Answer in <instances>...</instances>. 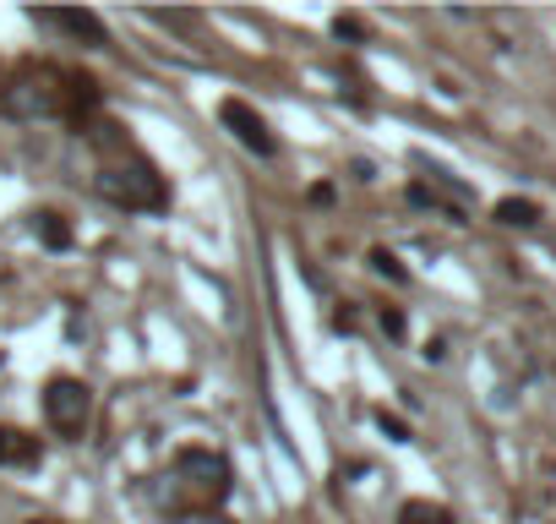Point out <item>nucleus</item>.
Listing matches in <instances>:
<instances>
[{"label": "nucleus", "instance_id": "obj_1", "mask_svg": "<svg viewBox=\"0 0 556 524\" xmlns=\"http://www.w3.org/2000/svg\"><path fill=\"white\" fill-rule=\"evenodd\" d=\"M0 110L12 121H50V115H83L99 110V83L61 72V66H23L7 88H0Z\"/></svg>", "mask_w": 556, "mask_h": 524}, {"label": "nucleus", "instance_id": "obj_2", "mask_svg": "<svg viewBox=\"0 0 556 524\" xmlns=\"http://www.w3.org/2000/svg\"><path fill=\"white\" fill-rule=\"evenodd\" d=\"M99 197L126 208V213H159L169 208V191H164V175L148 164V159H126V164H104L99 170Z\"/></svg>", "mask_w": 556, "mask_h": 524}, {"label": "nucleus", "instance_id": "obj_3", "mask_svg": "<svg viewBox=\"0 0 556 524\" xmlns=\"http://www.w3.org/2000/svg\"><path fill=\"white\" fill-rule=\"evenodd\" d=\"M88 415H93V388L77 383V377H50V388H45V421L61 437H83L88 432Z\"/></svg>", "mask_w": 556, "mask_h": 524}, {"label": "nucleus", "instance_id": "obj_4", "mask_svg": "<svg viewBox=\"0 0 556 524\" xmlns=\"http://www.w3.org/2000/svg\"><path fill=\"white\" fill-rule=\"evenodd\" d=\"M175 481H186V486H197L207 502H224L229 497V459L224 453H207V448H186V453H175Z\"/></svg>", "mask_w": 556, "mask_h": 524}, {"label": "nucleus", "instance_id": "obj_5", "mask_svg": "<svg viewBox=\"0 0 556 524\" xmlns=\"http://www.w3.org/2000/svg\"><path fill=\"white\" fill-rule=\"evenodd\" d=\"M218 121H224V132L245 148V153H256V159H273L278 153V137L267 132V121L251 110V104H240V99H224L218 104Z\"/></svg>", "mask_w": 556, "mask_h": 524}, {"label": "nucleus", "instance_id": "obj_6", "mask_svg": "<svg viewBox=\"0 0 556 524\" xmlns=\"http://www.w3.org/2000/svg\"><path fill=\"white\" fill-rule=\"evenodd\" d=\"M28 17H34V23H45V28H61V34H72V39H88L93 50H104V45H110V34H104V23H99L93 12H50V7L39 12V7H34Z\"/></svg>", "mask_w": 556, "mask_h": 524}, {"label": "nucleus", "instance_id": "obj_7", "mask_svg": "<svg viewBox=\"0 0 556 524\" xmlns=\"http://www.w3.org/2000/svg\"><path fill=\"white\" fill-rule=\"evenodd\" d=\"M399 524H458V519H453V508L415 497V502H404V508H399Z\"/></svg>", "mask_w": 556, "mask_h": 524}, {"label": "nucleus", "instance_id": "obj_8", "mask_svg": "<svg viewBox=\"0 0 556 524\" xmlns=\"http://www.w3.org/2000/svg\"><path fill=\"white\" fill-rule=\"evenodd\" d=\"M540 219V208L529 202V197H502L496 202V224H513V229H529Z\"/></svg>", "mask_w": 556, "mask_h": 524}, {"label": "nucleus", "instance_id": "obj_9", "mask_svg": "<svg viewBox=\"0 0 556 524\" xmlns=\"http://www.w3.org/2000/svg\"><path fill=\"white\" fill-rule=\"evenodd\" d=\"M34 229H39V240H45L50 251H66V246H72V229H66V219H61V213H39V219H34Z\"/></svg>", "mask_w": 556, "mask_h": 524}, {"label": "nucleus", "instance_id": "obj_10", "mask_svg": "<svg viewBox=\"0 0 556 524\" xmlns=\"http://www.w3.org/2000/svg\"><path fill=\"white\" fill-rule=\"evenodd\" d=\"M7 459H39V448H34L23 432H7V426H0V464H7Z\"/></svg>", "mask_w": 556, "mask_h": 524}, {"label": "nucleus", "instance_id": "obj_11", "mask_svg": "<svg viewBox=\"0 0 556 524\" xmlns=\"http://www.w3.org/2000/svg\"><path fill=\"white\" fill-rule=\"evenodd\" d=\"M371 269H377L382 279H393V285H404V279H409V274L399 269V257H393V251H371Z\"/></svg>", "mask_w": 556, "mask_h": 524}, {"label": "nucleus", "instance_id": "obj_12", "mask_svg": "<svg viewBox=\"0 0 556 524\" xmlns=\"http://www.w3.org/2000/svg\"><path fill=\"white\" fill-rule=\"evenodd\" d=\"M377 426H382V432H388L393 442H409V426H404L399 415H388V410H377Z\"/></svg>", "mask_w": 556, "mask_h": 524}, {"label": "nucleus", "instance_id": "obj_13", "mask_svg": "<svg viewBox=\"0 0 556 524\" xmlns=\"http://www.w3.org/2000/svg\"><path fill=\"white\" fill-rule=\"evenodd\" d=\"M153 23H164V28H191L197 12H153Z\"/></svg>", "mask_w": 556, "mask_h": 524}, {"label": "nucleus", "instance_id": "obj_14", "mask_svg": "<svg viewBox=\"0 0 556 524\" xmlns=\"http://www.w3.org/2000/svg\"><path fill=\"white\" fill-rule=\"evenodd\" d=\"M333 34H339V39H361V23H355V17H339Z\"/></svg>", "mask_w": 556, "mask_h": 524}, {"label": "nucleus", "instance_id": "obj_15", "mask_svg": "<svg viewBox=\"0 0 556 524\" xmlns=\"http://www.w3.org/2000/svg\"><path fill=\"white\" fill-rule=\"evenodd\" d=\"M382 334L399 339V334H404V317H399V312H382Z\"/></svg>", "mask_w": 556, "mask_h": 524}, {"label": "nucleus", "instance_id": "obj_16", "mask_svg": "<svg viewBox=\"0 0 556 524\" xmlns=\"http://www.w3.org/2000/svg\"><path fill=\"white\" fill-rule=\"evenodd\" d=\"M207 524H229V519H207Z\"/></svg>", "mask_w": 556, "mask_h": 524}, {"label": "nucleus", "instance_id": "obj_17", "mask_svg": "<svg viewBox=\"0 0 556 524\" xmlns=\"http://www.w3.org/2000/svg\"><path fill=\"white\" fill-rule=\"evenodd\" d=\"M34 524H55V519H34Z\"/></svg>", "mask_w": 556, "mask_h": 524}]
</instances>
